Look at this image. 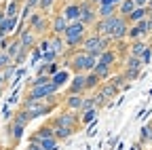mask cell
I'll return each instance as SVG.
<instances>
[{"instance_id": "obj_1", "label": "cell", "mask_w": 152, "mask_h": 150, "mask_svg": "<svg viewBox=\"0 0 152 150\" xmlns=\"http://www.w3.org/2000/svg\"><path fill=\"white\" fill-rule=\"evenodd\" d=\"M91 32L89 26H85L80 19H76V21H70L68 23V30L64 34V40H66V49H68V55L72 51H78L87 38V34Z\"/></svg>"}, {"instance_id": "obj_2", "label": "cell", "mask_w": 152, "mask_h": 150, "mask_svg": "<svg viewBox=\"0 0 152 150\" xmlns=\"http://www.w3.org/2000/svg\"><path fill=\"white\" fill-rule=\"evenodd\" d=\"M66 68L72 70V74H78V72H93L95 64H97V57L95 55L85 53L83 49L78 51H72L70 55H66Z\"/></svg>"}, {"instance_id": "obj_3", "label": "cell", "mask_w": 152, "mask_h": 150, "mask_svg": "<svg viewBox=\"0 0 152 150\" xmlns=\"http://www.w3.org/2000/svg\"><path fill=\"white\" fill-rule=\"evenodd\" d=\"M112 47V40L108 38V36H102V34H97V32H89L87 34V38H85V42H83V51L85 53H89V55H95V57H99V55L106 51V49H110Z\"/></svg>"}, {"instance_id": "obj_4", "label": "cell", "mask_w": 152, "mask_h": 150, "mask_svg": "<svg viewBox=\"0 0 152 150\" xmlns=\"http://www.w3.org/2000/svg\"><path fill=\"white\" fill-rule=\"evenodd\" d=\"M28 28H32L38 36H47V34H51V15H47V13H42V11H32L30 13V17H28Z\"/></svg>"}, {"instance_id": "obj_5", "label": "cell", "mask_w": 152, "mask_h": 150, "mask_svg": "<svg viewBox=\"0 0 152 150\" xmlns=\"http://www.w3.org/2000/svg\"><path fill=\"white\" fill-rule=\"evenodd\" d=\"M59 87L53 85L51 80L47 85H38V87H28L26 89V95L23 97H30V100H55L59 97Z\"/></svg>"}, {"instance_id": "obj_6", "label": "cell", "mask_w": 152, "mask_h": 150, "mask_svg": "<svg viewBox=\"0 0 152 150\" xmlns=\"http://www.w3.org/2000/svg\"><path fill=\"white\" fill-rule=\"evenodd\" d=\"M53 127L55 125H59V127H68V129H76L78 131V125H80V112H72V110H61V112H57L55 116H51L49 121Z\"/></svg>"}, {"instance_id": "obj_7", "label": "cell", "mask_w": 152, "mask_h": 150, "mask_svg": "<svg viewBox=\"0 0 152 150\" xmlns=\"http://www.w3.org/2000/svg\"><path fill=\"white\" fill-rule=\"evenodd\" d=\"M78 19L85 26L93 28V23L99 19V17H97V4H93L91 0H80V17H78Z\"/></svg>"}, {"instance_id": "obj_8", "label": "cell", "mask_w": 152, "mask_h": 150, "mask_svg": "<svg viewBox=\"0 0 152 150\" xmlns=\"http://www.w3.org/2000/svg\"><path fill=\"white\" fill-rule=\"evenodd\" d=\"M83 95L87 93V72H78V74H72V78L68 83V89H66V95Z\"/></svg>"}, {"instance_id": "obj_9", "label": "cell", "mask_w": 152, "mask_h": 150, "mask_svg": "<svg viewBox=\"0 0 152 150\" xmlns=\"http://www.w3.org/2000/svg\"><path fill=\"white\" fill-rule=\"evenodd\" d=\"M4 133H7L9 142H11L13 146H17L19 142H21L23 133H26V125L15 123V121H9V123H7V127H4Z\"/></svg>"}, {"instance_id": "obj_10", "label": "cell", "mask_w": 152, "mask_h": 150, "mask_svg": "<svg viewBox=\"0 0 152 150\" xmlns=\"http://www.w3.org/2000/svg\"><path fill=\"white\" fill-rule=\"evenodd\" d=\"M59 13L68 21H76L80 17V0H66L61 4V9H59Z\"/></svg>"}, {"instance_id": "obj_11", "label": "cell", "mask_w": 152, "mask_h": 150, "mask_svg": "<svg viewBox=\"0 0 152 150\" xmlns=\"http://www.w3.org/2000/svg\"><path fill=\"white\" fill-rule=\"evenodd\" d=\"M97 64L108 66V68H116V66L121 64V53L114 49V47H110V49H106L99 57H97Z\"/></svg>"}, {"instance_id": "obj_12", "label": "cell", "mask_w": 152, "mask_h": 150, "mask_svg": "<svg viewBox=\"0 0 152 150\" xmlns=\"http://www.w3.org/2000/svg\"><path fill=\"white\" fill-rule=\"evenodd\" d=\"M68 19L57 11L55 15H51V34H57V36H64L66 34V30H68Z\"/></svg>"}, {"instance_id": "obj_13", "label": "cell", "mask_w": 152, "mask_h": 150, "mask_svg": "<svg viewBox=\"0 0 152 150\" xmlns=\"http://www.w3.org/2000/svg\"><path fill=\"white\" fill-rule=\"evenodd\" d=\"M83 102H85V93H83V95H80V93H78V95H66L64 102H61V106L66 110H72V112H80Z\"/></svg>"}, {"instance_id": "obj_14", "label": "cell", "mask_w": 152, "mask_h": 150, "mask_svg": "<svg viewBox=\"0 0 152 150\" xmlns=\"http://www.w3.org/2000/svg\"><path fill=\"white\" fill-rule=\"evenodd\" d=\"M70 78H72V70H70V68H64V70H57L53 76H51V83L57 85L59 89H64V87H68Z\"/></svg>"}, {"instance_id": "obj_15", "label": "cell", "mask_w": 152, "mask_h": 150, "mask_svg": "<svg viewBox=\"0 0 152 150\" xmlns=\"http://www.w3.org/2000/svg\"><path fill=\"white\" fill-rule=\"evenodd\" d=\"M17 26H19V17H4L2 23H0V34L2 36H13Z\"/></svg>"}, {"instance_id": "obj_16", "label": "cell", "mask_w": 152, "mask_h": 150, "mask_svg": "<svg viewBox=\"0 0 152 150\" xmlns=\"http://www.w3.org/2000/svg\"><path fill=\"white\" fill-rule=\"evenodd\" d=\"M55 135V131H53V127H51V123H45V125H40L34 133L30 135V142H38V140H42V138H53Z\"/></svg>"}, {"instance_id": "obj_17", "label": "cell", "mask_w": 152, "mask_h": 150, "mask_svg": "<svg viewBox=\"0 0 152 150\" xmlns=\"http://www.w3.org/2000/svg\"><path fill=\"white\" fill-rule=\"evenodd\" d=\"M51 36V49L59 55H68V49H66V40H64V36H57V34H49Z\"/></svg>"}, {"instance_id": "obj_18", "label": "cell", "mask_w": 152, "mask_h": 150, "mask_svg": "<svg viewBox=\"0 0 152 150\" xmlns=\"http://www.w3.org/2000/svg\"><path fill=\"white\" fill-rule=\"evenodd\" d=\"M148 40L146 38H137V40H129V55H135V57H142V53L146 51Z\"/></svg>"}, {"instance_id": "obj_19", "label": "cell", "mask_w": 152, "mask_h": 150, "mask_svg": "<svg viewBox=\"0 0 152 150\" xmlns=\"http://www.w3.org/2000/svg\"><path fill=\"white\" fill-rule=\"evenodd\" d=\"M99 116V108L97 106H93V108H87L80 112V125H91L93 121H97Z\"/></svg>"}, {"instance_id": "obj_20", "label": "cell", "mask_w": 152, "mask_h": 150, "mask_svg": "<svg viewBox=\"0 0 152 150\" xmlns=\"http://www.w3.org/2000/svg\"><path fill=\"white\" fill-rule=\"evenodd\" d=\"M21 7H23V0H9L7 7H4V15L7 17H19Z\"/></svg>"}, {"instance_id": "obj_21", "label": "cell", "mask_w": 152, "mask_h": 150, "mask_svg": "<svg viewBox=\"0 0 152 150\" xmlns=\"http://www.w3.org/2000/svg\"><path fill=\"white\" fill-rule=\"evenodd\" d=\"M110 83L116 87L121 93H123V91H127V89L131 87V80H127V78H125V74H123V72H121V74H112V76H110Z\"/></svg>"}, {"instance_id": "obj_22", "label": "cell", "mask_w": 152, "mask_h": 150, "mask_svg": "<svg viewBox=\"0 0 152 150\" xmlns=\"http://www.w3.org/2000/svg\"><path fill=\"white\" fill-rule=\"evenodd\" d=\"M11 121H15V123H21V125H26V127H28V125L32 123V116H30V112H28L26 108H21V106H19V108L13 112V119H11Z\"/></svg>"}, {"instance_id": "obj_23", "label": "cell", "mask_w": 152, "mask_h": 150, "mask_svg": "<svg viewBox=\"0 0 152 150\" xmlns=\"http://www.w3.org/2000/svg\"><path fill=\"white\" fill-rule=\"evenodd\" d=\"M121 64H123V70H142L144 68L142 59L135 57V55H125V61H121Z\"/></svg>"}, {"instance_id": "obj_24", "label": "cell", "mask_w": 152, "mask_h": 150, "mask_svg": "<svg viewBox=\"0 0 152 150\" xmlns=\"http://www.w3.org/2000/svg\"><path fill=\"white\" fill-rule=\"evenodd\" d=\"M34 144H38V146H42V150H59V148H61V142L57 140L55 135H53V138H42V140H38V142H34Z\"/></svg>"}, {"instance_id": "obj_25", "label": "cell", "mask_w": 152, "mask_h": 150, "mask_svg": "<svg viewBox=\"0 0 152 150\" xmlns=\"http://www.w3.org/2000/svg\"><path fill=\"white\" fill-rule=\"evenodd\" d=\"M102 83H104V80H102V78H99L95 72H87V93H93V91H97Z\"/></svg>"}, {"instance_id": "obj_26", "label": "cell", "mask_w": 152, "mask_h": 150, "mask_svg": "<svg viewBox=\"0 0 152 150\" xmlns=\"http://www.w3.org/2000/svg\"><path fill=\"white\" fill-rule=\"evenodd\" d=\"M118 13V7L116 4H106V2H102V4H97V17L102 19V17H112V15H116Z\"/></svg>"}, {"instance_id": "obj_27", "label": "cell", "mask_w": 152, "mask_h": 150, "mask_svg": "<svg viewBox=\"0 0 152 150\" xmlns=\"http://www.w3.org/2000/svg\"><path fill=\"white\" fill-rule=\"evenodd\" d=\"M21 40L17 38V36H11V40H9V47H7V53L11 55V59H15L19 53H21Z\"/></svg>"}, {"instance_id": "obj_28", "label": "cell", "mask_w": 152, "mask_h": 150, "mask_svg": "<svg viewBox=\"0 0 152 150\" xmlns=\"http://www.w3.org/2000/svg\"><path fill=\"white\" fill-rule=\"evenodd\" d=\"M146 17H148V7H135V11L127 17V21L129 23H137V21L146 19Z\"/></svg>"}, {"instance_id": "obj_29", "label": "cell", "mask_w": 152, "mask_h": 150, "mask_svg": "<svg viewBox=\"0 0 152 150\" xmlns=\"http://www.w3.org/2000/svg\"><path fill=\"white\" fill-rule=\"evenodd\" d=\"M93 72L97 74V76L106 83V80H110V76L114 74V68H108V66H102V64H95V68H93Z\"/></svg>"}, {"instance_id": "obj_30", "label": "cell", "mask_w": 152, "mask_h": 150, "mask_svg": "<svg viewBox=\"0 0 152 150\" xmlns=\"http://www.w3.org/2000/svg\"><path fill=\"white\" fill-rule=\"evenodd\" d=\"M140 144H144V146L152 144V123H148V125L142 127V131H140Z\"/></svg>"}, {"instance_id": "obj_31", "label": "cell", "mask_w": 152, "mask_h": 150, "mask_svg": "<svg viewBox=\"0 0 152 150\" xmlns=\"http://www.w3.org/2000/svg\"><path fill=\"white\" fill-rule=\"evenodd\" d=\"M133 11H135V2H133V0H123L118 4V15L121 17H129Z\"/></svg>"}, {"instance_id": "obj_32", "label": "cell", "mask_w": 152, "mask_h": 150, "mask_svg": "<svg viewBox=\"0 0 152 150\" xmlns=\"http://www.w3.org/2000/svg\"><path fill=\"white\" fill-rule=\"evenodd\" d=\"M51 80V76L49 74H36V76L32 78V80H28V87H38V85H47Z\"/></svg>"}, {"instance_id": "obj_33", "label": "cell", "mask_w": 152, "mask_h": 150, "mask_svg": "<svg viewBox=\"0 0 152 150\" xmlns=\"http://www.w3.org/2000/svg\"><path fill=\"white\" fill-rule=\"evenodd\" d=\"M17 68H19V66H15V64H11V66H7V68H2V76H4V80H7V85H11V80L15 78Z\"/></svg>"}, {"instance_id": "obj_34", "label": "cell", "mask_w": 152, "mask_h": 150, "mask_svg": "<svg viewBox=\"0 0 152 150\" xmlns=\"http://www.w3.org/2000/svg\"><path fill=\"white\" fill-rule=\"evenodd\" d=\"M123 74H125L127 80H137L140 74H142V70H123Z\"/></svg>"}, {"instance_id": "obj_35", "label": "cell", "mask_w": 152, "mask_h": 150, "mask_svg": "<svg viewBox=\"0 0 152 150\" xmlns=\"http://www.w3.org/2000/svg\"><path fill=\"white\" fill-rule=\"evenodd\" d=\"M140 59H142V64H144V66H146V64H150V59H152V45H148V47H146V51L142 53V57H140Z\"/></svg>"}, {"instance_id": "obj_36", "label": "cell", "mask_w": 152, "mask_h": 150, "mask_svg": "<svg viewBox=\"0 0 152 150\" xmlns=\"http://www.w3.org/2000/svg\"><path fill=\"white\" fill-rule=\"evenodd\" d=\"M26 150H42V146H38V144H34V142H28Z\"/></svg>"}, {"instance_id": "obj_37", "label": "cell", "mask_w": 152, "mask_h": 150, "mask_svg": "<svg viewBox=\"0 0 152 150\" xmlns=\"http://www.w3.org/2000/svg\"><path fill=\"white\" fill-rule=\"evenodd\" d=\"M102 2H106V4H116V7H118L123 0H102ZM102 2H99V4H102Z\"/></svg>"}, {"instance_id": "obj_38", "label": "cell", "mask_w": 152, "mask_h": 150, "mask_svg": "<svg viewBox=\"0 0 152 150\" xmlns=\"http://www.w3.org/2000/svg\"><path fill=\"white\" fill-rule=\"evenodd\" d=\"M135 7H148V0H133Z\"/></svg>"}, {"instance_id": "obj_39", "label": "cell", "mask_w": 152, "mask_h": 150, "mask_svg": "<svg viewBox=\"0 0 152 150\" xmlns=\"http://www.w3.org/2000/svg\"><path fill=\"white\" fill-rule=\"evenodd\" d=\"M131 150H144V144H140V142H137V144H133Z\"/></svg>"}, {"instance_id": "obj_40", "label": "cell", "mask_w": 152, "mask_h": 150, "mask_svg": "<svg viewBox=\"0 0 152 150\" xmlns=\"http://www.w3.org/2000/svg\"><path fill=\"white\" fill-rule=\"evenodd\" d=\"M2 85H7V80H4V76H2V70H0V87H2ZM9 87V85H7Z\"/></svg>"}, {"instance_id": "obj_41", "label": "cell", "mask_w": 152, "mask_h": 150, "mask_svg": "<svg viewBox=\"0 0 152 150\" xmlns=\"http://www.w3.org/2000/svg\"><path fill=\"white\" fill-rule=\"evenodd\" d=\"M7 91V85H2V87H0V97H2V93Z\"/></svg>"}, {"instance_id": "obj_42", "label": "cell", "mask_w": 152, "mask_h": 150, "mask_svg": "<svg viewBox=\"0 0 152 150\" xmlns=\"http://www.w3.org/2000/svg\"><path fill=\"white\" fill-rule=\"evenodd\" d=\"M4 17H7V15H4V11H0V23H2V19H4Z\"/></svg>"}, {"instance_id": "obj_43", "label": "cell", "mask_w": 152, "mask_h": 150, "mask_svg": "<svg viewBox=\"0 0 152 150\" xmlns=\"http://www.w3.org/2000/svg\"><path fill=\"white\" fill-rule=\"evenodd\" d=\"M148 17H150V19H152V9L148 7Z\"/></svg>"}, {"instance_id": "obj_44", "label": "cell", "mask_w": 152, "mask_h": 150, "mask_svg": "<svg viewBox=\"0 0 152 150\" xmlns=\"http://www.w3.org/2000/svg\"><path fill=\"white\" fill-rule=\"evenodd\" d=\"M91 2H93V4H99V2H102V0H91Z\"/></svg>"}, {"instance_id": "obj_45", "label": "cell", "mask_w": 152, "mask_h": 150, "mask_svg": "<svg viewBox=\"0 0 152 150\" xmlns=\"http://www.w3.org/2000/svg\"><path fill=\"white\" fill-rule=\"evenodd\" d=\"M2 40H4V36H2V34H0V45H2Z\"/></svg>"}, {"instance_id": "obj_46", "label": "cell", "mask_w": 152, "mask_h": 150, "mask_svg": "<svg viewBox=\"0 0 152 150\" xmlns=\"http://www.w3.org/2000/svg\"><path fill=\"white\" fill-rule=\"evenodd\" d=\"M148 7H150V9H152V0H148Z\"/></svg>"}, {"instance_id": "obj_47", "label": "cell", "mask_w": 152, "mask_h": 150, "mask_svg": "<svg viewBox=\"0 0 152 150\" xmlns=\"http://www.w3.org/2000/svg\"><path fill=\"white\" fill-rule=\"evenodd\" d=\"M23 150H26V148H23Z\"/></svg>"}]
</instances>
